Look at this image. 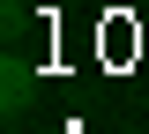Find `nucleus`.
Listing matches in <instances>:
<instances>
[{
  "label": "nucleus",
  "instance_id": "f257e3e1",
  "mask_svg": "<svg viewBox=\"0 0 149 134\" xmlns=\"http://www.w3.org/2000/svg\"><path fill=\"white\" fill-rule=\"evenodd\" d=\"M30 104H37V75H30V60H22V45H8L0 52V112L22 119Z\"/></svg>",
  "mask_w": 149,
  "mask_h": 134
}]
</instances>
